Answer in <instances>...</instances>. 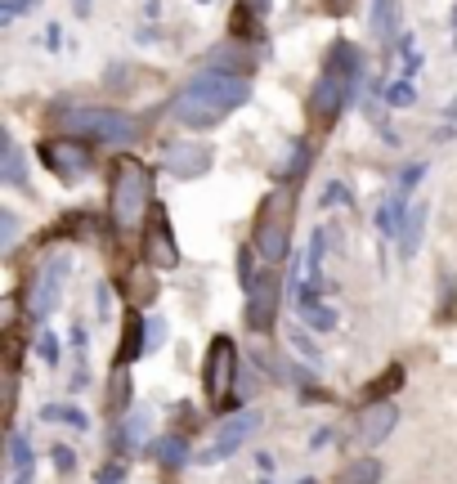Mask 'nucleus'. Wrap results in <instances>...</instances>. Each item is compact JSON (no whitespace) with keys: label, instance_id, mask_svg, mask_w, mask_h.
I'll return each instance as SVG.
<instances>
[{"label":"nucleus","instance_id":"dca6fc26","mask_svg":"<svg viewBox=\"0 0 457 484\" xmlns=\"http://www.w3.org/2000/svg\"><path fill=\"white\" fill-rule=\"evenodd\" d=\"M153 453H157V462H162V466H171V471H175V466H184V462H189V439H184V435H166V439H157V444H153Z\"/></svg>","mask_w":457,"mask_h":484},{"label":"nucleus","instance_id":"ddd939ff","mask_svg":"<svg viewBox=\"0 0 457 484\" xmlns=\"http://www.w3.org/2000/svg\"><path fill=\"white\" fill-rule=\"evenodd\" d=\"M166 171L193 180V175L211 171V149H207V144H171V149H166Z\"/></svg>","mask_w":457,"mask_h":484},{"label":"nucleus","instance_id":"412c9836","mask_svg":"<svg viewBox=\"0 0 457 484\" xmlns=\"http://www.w3.org/2000/svg\"><path fill=\"white\" fill-rule=\"evenodd\" d=\"M126 403H131V377H126V372H117V377H113V390H108V408H113V412H122Z\"/></svg>","mask_w":457,"mask_h":484},{"label":"nucleus","instance_id":"4468645a","mask_svg":"<svg viewBox=\"0 0 457 484\" xmlns=\"http://www.w3.org/2000/svg\"><path fill=\"white\" fill-rule=\"evenodd\" d=\"M426 211H430V202H412V211H408V220L399 229V256L403 260L417 256V242H421V229H426Z\"/></svg>","mask_w":457,"mask_h":484},{"label":"nucleus","instance_id":"f8f14e48","mask_svg":"<svg viewBox=\"0 0 457 484\" xmlns=\"http://www.w3.org/2000/svg\"><path fill=\"white\" fill-rule=\"evenodd\" d=\"M394 421H399V408H394L390 399H377V403H368V408L359 412V439H363V444H381V439L394 430Z\"/></svg>","mask_w":457,"mask_h":484},{"label":"nucleus","instance_id":"7ed1b4c3","mask_svg":"<svg viewBox=\"0 0 457 484\" xmlns=\"http://www.w3.org/2000/svg\"><path fill=\"white\" fill-rule=\"evenodd\" d=\"M59 131L68 140H99V144H131L140 140V117L117 113V108H63Z\"/></svg>","mask_w":457,"mask_h":484},{"label":"nucleus","instance_id":"393cba45","mask_svg":"<svg viewBox=\"0 0 457 484\" xmlns=\"http://www.w3.org/2000/svg\"><path fill=\"white\" fill-rule=\"evenodd\" d=\"M144 435H148V412H135L131 426H126V439L131 444H144Z\"/></svg>","mask_w":457,"mask_h":484},{"label":"nucleus","instance_id":"423d86ee","mask_svg":"<svg viewBox=\"0 0 457 484\" xmlns=\"http://www.w3.org/2000/svg\"><path fill=\"white\" fill-rule=\"evenodd\" d=\"M278 301H283V278L278 274H256L247 287V327L251 332H269L278 318Z\"/></svg>","mask_w":457,"mask_h":484},{"label":"nucleus","instance_id":"9d476101","mask_svg":"<svg viewBox=\"0 0 457 484\" xmlns=\"http://www.w3.org/2000/svg\"><path fill=\"white\" fill-rule=\"evenodd\" d=\"M41 157H46V166L50 171H59L63 180H77V175H86L90 171V149L81 144V140H50L46 149H41Z\"/></svg>","mask_w":457,"mask_h":484},{"label":"nucleus","instance_id":"a878e982","mask_svg":"<svg viewBox=\"0 0 457 484\" xmlns=\"http://www.w3.org/2000/svg\"><path fill=\"white\" fill-rule=\"evenodd\" d=\"M55 471H59V475H68V471H77V453L59 444V448H55Z\"/></svg>","mask_w":457,"mask_h":484},{"label":"nucleus","instance_id":"aec40b11","mask_svg":"<svg viewBox=\"0 0 457 484\" xmlns=\"http://www.w3.org/2000/svg\"><path fill=\"white\" fill-rule=\"evenodd\" d=\"M148 345H144V318H135L131 327H126V341H122V359L131 363V359H140Z\"/></svg>","mask_w":457,"mask_h":484},{"label":"nucleus","instance_id":"c756f323","mask_svg":"<svg viewBox=\"0 0 457 484\" xmlns=\"http://www.w3.org/2000/svg\"><path fill=\"white\" fill-rule=\"evenodd\" d=\"M32 5V0H5V10H0V14H5V19H14L19 10H28Z\"/></svg>","mask_w":457,"mask_h":484},{"label":"nucleus","instance_id":"9b49d317","mask_svg":"<svg viewBox=\"0 0 457 484\" xmlns=\"http://www.w3.org/2000/svg\"><path fill=\"white\" fill-rule=\"evenodd\" d=\"M148 260H153L157 269L180 265V247H175L171 225H166V216H162V211H148Z\"/></svg>","mask_w":457,"mask_h":484},{"label":"nucleus","instance_id":"473e14b6","mask_svg":"<svg viewBox=\"0 0 457 484\" xmlns=\"http://www.w3.org/2000/svg\"><path fill=\"white\" fill-rule=\"evenodd\" d=\"M453 32H457V10H453Z\"/></svg>","mask_w":457,"mask_h":484},{"label":"nucleus","instance_id":"cd10ccee","mask_svg":"<svg viewBox=\"0 0 457 484\" xmlns=\"http://www.w3.org/2000/svg\"><path fill=\"white\" fill-rule=\"evenodd\" d=\"M41 359H46V363H59V341H55L50 332L41 336Z\"/></svg>","mask_w":457,"mask_h":484},{"label":"nucleus","instance_id":"f257e3e1","mask_svg":"<svg viewBox=\"0 0 457 484\" xmlns=\"http://www.w3.org/2000/svg\"><path fill=\"white\" fill-rule=\"evenodd\" d=\"M251 99V81L247 77H229V72H202V77H193L180 95H175V117L184 122V126H193V131H202V126H220L233 108H242Z\"/></svg>","mask_w":457,"mask_h":484},{"label":"nucleus","instance_id":"7c9ffc66","mask_svg":"<svg viewBox=\"0 0 457 484\" xmlns=\"http://www.w3.org/2000/svg\"><path fill=\"white\" fill-rule=\"evenodd\" d=\"M117 480H122V466H113V471H104V480H99V484H117Z\"/></svg>","mask_w":457,"mask_h":484},{"label":"nucleus","instance_id":"2f4dec72","mask_svg":"<svg viewBox=\"0 0 457 484\" xmlns=\"http://www.w3.org/2000/svg\"><path fill=\"white\" fill-rule=\"evenodd\" d=\"M251 5H256V14H265V10H269V0H251Z\"/></svg>","mask_w":457,"mask_h":484},{"label":"nucleus","instance_id":"39448f33","mask_svg":"<svg viewBox=\"0 0 457 484\" xmlns=\"http://www.w3.org/2000/svg\"><path fill=\"white\" fill-rule=\"evenodd\" d=\"M251 238H256V251L265 260H283L287 256V247H292V193L287 189H278V193L265 198Z\"/></svg>","mask_w":457,"mask_h":484},{"label":"nucleus","instance_id":"5701e85b","mask_svg":"<svg viewBox=\"0 0 457 484\" xmlns=\"http://www.w3.org/2000/svg\"><path fill=\"white\" fill-rule=\"evenodd\" d=\"M372 28H377V37L381 41H390V0H377V5H372Z\"/></svg>","mask_w":457,"mask_h":484},{"label":"nucleus","instance_id":"1a4fd4ad","mask_svg":"<svg viewBox=\"0 0 457 484\" xmlns=\"http://www.w3.org/2000/svg\"><path fill=\"white\" fill-rule=\"evenodd\" d=\"M256 430H260V412H256V408H251V412H233L229 421H220V430H216V439H211V448H207L202 462H224V457L238 453Z\"/></svg>","mask_w":457,"mask_h":484},{"label":"nucleus","instance_id":"6e6552de","mask_svg":"<svg viewBox=\"0 0 457 484\" xmlns=\"http://www.w3.org/2000/svg\"><path fill=\"white\" fill-rule=\"evenodd\" d=\"M233 368H238V350L229 336H216L211 341V354H207V368H202V386L211 395V403H220L233 386Z\"/></svg>","mask_w":457,"mask_h":484},{"label":"nucleus","instance_id":"a211bd4d","mask_svg":"<svg viewBox=\"0 0 457 484\" xmlns=\"http://www.w3.org/2000/svg\"><path fill=\"white\" fill-rule=\"evenodd\" d=\"M300 310H305V323H309V327H318V332H332V327H336V310L318 305L309 292H300Z\"/></svg>","mask_w":457,"mask_h":484},{"label":"nucleus","instance_id":"0eeeda50","mask_svg":"<svg viewBox=\"0 0 457 484\" xmlns=\"http://www.w3.org/2000/svg\"><path fill=\"white\" fill-rule=\"evenodd\" d=\"M72 269V256H50L41 269H37V283H32V318H50V310L59 305V292H63V278Z\"/></svg>","mask_w":457,"mask_h":484},{"label":"nucleus","instance_id":"20e7f679","mask_svg":"<svg viewBox=\"0 0 457 484\" xmlns=\"http://www.w3.org/2000/svg\"><path fill=\"white\" fill-rule=\"evenodd\" d=\"M148 193H153L148 171H144L140 162H122L117 175H113V220H117L122 229L144 225V216H148Z\"/></svg>","mask_w":457,"mask_h":484},{"label":"nucleus","instance_id":"b1692460","mask_svg":"<svg viewBox=\"0 0 457 484\" xmlns=\"http://www.w3.org/2000/svg\"><path fill=\"white\" fill-rule=\"evenodd\" d=\"M385 104H390V108H408V104H412V86H408V81H394V86L385 90Z\"/></svg>","mask_w":457,"mask_h":484},{"label":"nucleus","instance_id":"f3484780","mask_svg":"<svg viewBox=\"0 0 457 484\" xmlns=\"http://www.w3.org/2000/svg\"><path fill=\"white\" fill-rule=\"evenodd\" d=\"M41 417L55 421V426H72V430H86V426H90V417H86L81 408H72V403H46Z\"/></svg>","mask_w":457,"mask_h":484},{"label":"nucleus","instance_id":"2eb2a0df","mask_svg":"<svg viewBox=\"0 0 457 484\" xmlns=\"http://www.w3.org/2000/svg\"><path fill=\"white\" fill-rule=\"evenodd\" d=\"M336 484H381V462H377V457H354V462L336 475Z\"/></svg>","mask_w":457,"mask_h":484},{"label":"nucleus","instance_id":"c85d7f7f","mask_svg":"<svg viewBox=\"0 0 457 484\" xmlns=\"http://www.w3.org/2000/svg\"><path fill=\"white\" fill-rule=\"evenodd\" d=\"M292 341H296V350H300L305 359H318V350H314V345H309V341H305L300 332H292Z\"/></svg>","mask_w":457,"mask_h":484},{"label":"nucleus","instance_id":"4be33fe9","mask_svg":"<svg viewBox=\"0 0 457 484\" xmlns=\"http://www.w3.org/2000/svg\"><path fill=\"white\" fill-rule=\"evenodd\" d=\"M10 462H14L19 471H28V466H32V444H28L23 435H10Z\"/></svg>","mask_w":457,"mask_h":484},{"label":"nucleus","instance_id":"72a5a7b5","mask_svg":"<svg viewBox=\"0 0 457 484\" xmlns=\"http://www.w3.org/2000/svg\"><path fill=\"white\" fill-rule=\"evenodd\" d=\"M19 484H28V471H23V475H19Z\"/></svg>","mask_w":457,"mask_h":484},{"label":"nucleus","instance_id":"f03ea898","mask_svg":"<svg viewBox=\"0 0 457 484\" xmlns=\"http://www.w3.org/2000/svg\"><path fill=\"white\" fill-rule=\"evenodd\" d=\"M359 81H363V55H359L350 41H336L332 55H327V64H323V77H318V86H314V113H318L323 122H332V117L354 99Z\"/></svg>","mask_w":457,"mask_h":484},{"label":"nucleus","instance_id":"6ab92c4d","mask_svg":"<svg viewBox=\"0 0 457 484\" xmlns=\"http://www.w3.org/2000/svg\"><path fill=\"white\" fill-rule=\"evenodd\" d=\"M28 180V171H23V153H19V144L14 140H5V184H23Z\"/></svg>","mask_w":457,"mask_h":484},{"label":"nucleus","instance_id":"bb28decb","mask_svg":"<svg viewBox=\"0 0 457 484\" xmlns=\"http://www.w3.org/2000/svg\"><path fill=\"white\" fill-rule=\"evenodd\" d=\"M14 234H19V220H14L10 211H0V242L10 247V242H14Z\"/></svg>","mask_w":457,"mask_h":484}]
</instances>
